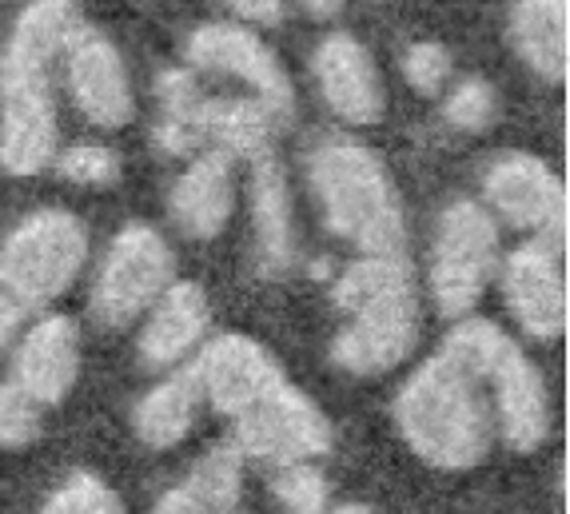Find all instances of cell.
I'll return each instance as SVG.
<instances>
[{
    "mask_svg": "<svg viewBox=\"0 0 570 514\" xmlns=\"http://www.w3.org/2000/svg\"><path fill=\"white\" fill-rule=\"evenodd\" d=\"M80 29L77 0H32L0 57V168L32 176L57 148L48 65Z\"/></svg>",
    "mask_w": 570,
    "mask_h": 514,
    "instance_id": "6da1fadb",
    "label": "cell"
},
{
    "mask_svg": "<svg viewBox=\"0 0 570 514\" xmlns=\"http://www.w3.org/2000/svg\"><path fill=\"white\" fill-rule=\"evenodd\" d=\"M335 307L347 327L335 335L332 363L352 375H383L419 339V299L403 256H363L335 279Z\"/></svg>",
    "mask_w": 570,
    "mask_h": 514,
    "instance_id": "7a4b0ae2",
    "label": "cell"
},
{
    "mask_svg": "<svg viewBox=\"0 0 570 514\" xmlns=\"http://www.w3.org/2000/svg\"><path fill=\"white\" fill-rule=\"evenodd\" d=\"M407 447L443 471H466L483 463L494 438V415L483 383L448 352L428 359L403 383L395 399Z\"/></svg>",
    "mask_w": 570,
    "mask_h": 514,
    "instance_id": "3957f363",
    "label": "cell"
},
{
    "mask_svg": "<svg viewBox=\"0 0 570 514\" xmlns=\"http://www.w3.org/2000/svg\"><path fill=\"white\" fill-rule=\"evenodd\" d=\"M307 171L332 236L355 244L363 256H403L400 191L380 156L352 140H327L312 152Z\"/></svg>",
    "mask_w": 570,
    "mask_h": 514,
    "instance_id": "277c9868",
    "label": "cell"
},
{
    "mask_svg": "<svg viewBox=\"0 0 570 514\" xmlns=\"http://www.w3.org/2000/svg\"><path fill=\"white\" fill-rule=\"evenodd\" d=\"M443 352L479 383L494 391V427L514 451H539L551 438V395L539 367L519 352V343L503 327L487 319H466L448 335Z\"/></svg>",
    "mask_w": 570,
    "mask_h": 514,
    "instance_id": "5b68a950",
    "label": "cell"
},
{
    "mask_svg": "<svg viewBox=\"0 0 570 514\" xmlns=\"http://www.w3.org/2000/svg\"><path fill=\"white\" fill-rule=\"evenodd\" d=\"M88 256V231L72 211H32L0 244V299L29 315L57 299L80 276Z\"/></svg>",
    "mask_w": 570,
    "mask_h": 514,
    "instance_id": "8992f818",
    "label": "cell"
},
{
    "mask_svg": "<svg viewBox=\"0 0 570 514\" xmlns=\"http://www.w3.org/2000/svg\"><path fill=\"white\" fill-rule=\"evenodd\" d=\"M499 259V228L475 200H455L435 228L431 248V296L439 312L459 319L483 299Z\"/></svg>",
    "mask_w": 570,
    "mask_h": 514,
    "instance_id": "52a82bcc",
    "label": "cell"
},
{
    "mask_svg": "<svg viewBox=\"0 0 570 514\" xmlns=\"http://www.w3.org/2000/svg\"><path fill=\"white\" fill-rule=\"evenodd\" d=\"M171 271H176V259L168 239L148 224H128L100 264L92 287V315L105 327L136 324L171 287Z\"/></svg>",
    "mask_w": 570,
    "mask_h": 514,
    "instance_id": "ba28073f",
    "label": "cell"
},
{
    "mask_svg": "<svg viewBox=\"0 0 570 514\" xmlns=\"http://www.w3.org/2000/svg\"><path fill=\"white\" fill-rule=\"evenodd\" d=\"M335 435L332 423L304 391L292 383H279L267 391L264 399L236 419V443L239 455H252L272 467H292V463H312L332 451Z\"/></svg>",
    "mask_w": 570,
    "mask_h": 514,
    "instance_id": "9c48e42d",
    "label": "cell"
},
{
    "mask_svg": "<svg viewBox=\"0 0 570 514\" xmlns=\"http://www.w3.org/2000/svg\"><path fill=\"white\" fill-rule=\"evenodd\" d=\"M188 60L204 72H228V77H239L259 92V105L272 116L287 120L295 105L292 92V77L284 72L267 45L256 37V32L239 29V24H200L191 32L188 45H184Z\"/></svg>",
    "mask_w": 570,
    "mask_h": 514,
    "instance_id": "30bf717a",
    "label": "cell"
},
{
    "mask_svg": "<svg viewBox=\"0 0 570 514\" xmlns=\"http://www.w3.org/2000/svg\"><path fill=\"white\" fill-rule=\"evenodd\" d=\"M483 191L491 208L523 231H542L547 244L567 231V196L562 184L542 160L527 152H507L487 168Z\"/></svg>",
    "mask_w": 570,
    "mask_h": 514,
    "instance_id": "8fae6325",
    "label": "cell"
},
{
    "mask_svg": "<svg viewBox=\"0 0 570 514\" xmlns=\"http://www.w3.org/2000/svg\"><path fill=\"white\" fill-rule=\"evenodd\" d=\"M191 372L200 379L204 399L228 415L239 419L244 411H252L267 391H276L287 379L279 372V363L272 359L267 347H259L256 339L247 335H219L204 347V355L191 363Z\"/></svg>",
    "mask_w": 570,
    "mask_h": 514,
    "instance_id": "7c38bea8",
    "label": "cell"
},
{
    "mask_svg": "<svg viewBox=\"0 0 570 514\" xmlns=\"http://www.w3.org/2000/svg\"><path fill=\"white\" fill-rule=\"evenodd\" d=\"M68 80L77 96L80 112L100 128H124L136 112V96L120 48L100 29L80 24L68 37Z\"/></svg>",
    "mask_w": 570,
    "mask_h": 514,
    "instance_id": "4fadbf2b",
    "label": "cell"
},
{
    "mask_svg": "<svg viewBox=\"0 0 570 514\" xmlns=\"http://www.w3.org/2000/svg\"><path fill=\"white\" fill-rule=\"evenodd\" d=\"M503 291L511 315L534 339H559L567 332V284L554 244L531 239L514 248L503 267Z\"/></svg>",
    "mask_w": 570,
    "mask_h": 514,
    "instance_id": "5bb4252c",
    "label": "cell"
},
{
    "mask_svg": "<svg viewBox=\"0 0 570 514\" xmlns=\"http://www.w3.org/2000/svg\"><path fill=\"white\" fill-rule=\"evenodd\" d=\"M80 379V332L68 315H48L24 332L12 355V379L37 407H57Z\"/></svg>",
    "mask_w": 570,
    "mask_h": 514,
    "instance_id": "9a60e30c",
    "label": "cell"
},
{
    "mask_svg": "<svg viewBox=\"0 0 570 514\" xmlns=\"http://www.w3.org/2000/svg\"><path fill=\"white\" fill-rule=\"evenodd\" d=\"M315 85L347 125H375L383 116V80L371 52L352 32H332L315 48Z\"/></svg>",
    "mask_w": 570,
    "mask_h": 514,
    "instance_id": "2e32d148",
    "label": "cell"
},
{
    "mask_svg": "<svg viewBox=\"0 0 570 514\" xmlns=\"http://www.w3.org/2000/svg\"><path fill=\"white\" fill-rule=\"evenodd\" d=\"M212 324L208 296L196 284H171L153 304L140 332V363L148 372H168L204 339Z\"/></svg>",
    "mask_w": 570,
    "mask_h": 514,
    "instance_id": "e0dca14e",
    "label": "cell"
},
{
    "mask_svg": "<svg viewBox=\"0 0 570 514\" xmlns=\"http://www.w3.org/2000/svg\"><path fill=\"white\" fill-rule=\"evenodd\" d=\"M232 160L228 152H204L184 171L168 196V211L176 228L191 239H216L232 219Z\"/></svg>",
    "mask_w": 570,
    "mask_h": 514,
    "instance_id": "ac0fdd59",
    "label": "cell"
},
{
    "mask_svg": "<svg viewBox=\"0 0 570 514\" xmlns=\"http://www.w3.org/2000/svg\"><path fill=\"white\" fill-rule=\"evenodd\" d=\"M252 219H256V259L264 276H284L295 267V219L287 176L272 152L256 160L252 176Z\"/></svg>",
    "mask_w": 570,
    "mask_h": 514,
    "instance_id": "d6986e66",
    "label": "cell"
},
{
    "mask_svg": "<svg viewBox=\"0 0 570 514\" xmlns=\"http://www.w3.org/2000/svg\"><path fill=\"white\" fill-rule=\"evenodd\" d=\"M570 4L567 0H519L511 9V45L542 80L567 77Z\"/></svg>",
    "mask_w": 570,
    "mask_h": 514,
    "instance_id": "ffe728a7",
    "label": "cell"
},
{
    "mask_svg": "<svg viewBox=\"0 0 570 514\" xmlns=\"http://www.w3.org/2000/svg\"><path fill=\"white\" fill-rule=\"evenodd\" d=\"M200 403H204V391L191 367H184V372L156 383L132 411V427H136V435H140V443H148L153 451L176 447L191 431L196 415H200Z\"/></svg>",
    "mask_w": 570,
    "mask_h": 514,
    "instance_id": "44dd1931",
    "label": "cell"
},
{
    "mask_svg": "<svg viewBox=\"0 0 570 514\" xmlns=\"http://www.w3.org/2000/svg\"><path fill=\"white\" fill-rule=\"evenodd\" d=\"M156 100H160V112H156V144L160 152L184 156L191 148L204 144V92L196 85V77L180 72V68H168L156 80Z\"/></svg>",
    "mask_w": 570,
    "mask_h": 514,
    "instance_id": "7402d4cb",
    "label": "cell"
},
{
    "mask_svg": "<svg viewBox=\"0 0 570 514\" xmlns=\"http://www.w3.org/2000/svg\"><path fill=\"white\" fill-rule=\"evenodd\" d=\"M204 140L247 160L272 152V112L259 100H204Z\"/></svg>",
    "mask_w": 570,
    "mask_h": 514,
    "instance_id": "603a6c76",
    "label": "cell"
},
{
    "mask_svg": "<svg viewBox=\"0 0 570 514\" xmlns=\"http://www.w3.org/2000/svg\"><path fill=\"white\" fill-rule=\"evenodd\" d=\"M188 491L204 503L208 514H232L244 495V455L232 443L208 451V455L191 467Z\"/></svg>",
    "mask_w": 570,
    "mask_h": 514,
    "instance_id": "cb8c5ba5",
    "label": "cell"
},
{
    "mask_svg": "<svg viewBox=\"0 0 570 514\" xmlns=\"http://www.w3.org/2000/svg\"><path fill=\"white\" fill-rule=\"evenodd\" d=\"M40 514H128V511H124L120 495H116L112 486L100 483L88 471H80V475H72L65 486H57L48 495Z\"/></svg>",
    "mask_w": 570,
    "mask_h": 514,
    "instance_id": "d4e9b609",
    "label": "cell"
},
{
    "mask_svg": "<svg viewBox=\"0 0 570 514\" xmlns=\"http://www.w3.org/2000/svg\"><path fill=\"white\" fill-rule=\"evenodd\" d=\"M276 498L292 514H320L327 511V478L315 463H292V467H279L276 475Z\"/></svg>",
    "mask_w": 570,
    "mask_h": 514,
    "instance_id": "484cf974",
    "label": "cell"
},
{
    "mask_svg": "<svg viewBox=\"0 0 570 514\" xmlns=\"http://www.w3.org/2000/svg\"><path fill=\"white\" fill-rule=\"evenodd\" d=\"M40 411L17 383H0V447H29L40 435Z\"/></svg>",
    "mask_w": 570,
    "mask_h": 514,
    "instance_id": "4316f807",
    "label": "cell"
},
{
    "mask_svg": "<svg viewBox=\"0 0 570 514\" xmlns=\"http://www.w3.org/2000/svg\"><path fill=\"white\" fill-rule=\"evenodd\" d=\"M494 108H499V100H494V88L487 85V80H479V77H466L463 85L451 92L448 120L455 128H463V132H483V128L494 120Z\"/></svg>",
    "mask_w": 570,
    "mask_h": 514,
    "instance_id": "83f0119b",
    "label": "cell"
},
{
    "mask_svg": "<svg viewBox=\"0 0 570 514\" xmlns=\"http://www.w3.org/2000/svg\"><path fill=\"white\" fill-rule=\"evenodd\" d=\"M60 176L72 184H112L120 176V156L105 144H77L60 156Z\"/></svg>",
    "mask_w": 570,
    "mask_h": 514,
    "instance_id": "f1b7e54d",
    "label": "cell"
},
{
    "mask_svg": "<svg viewBox=\"0 0 570 514\" xmlns=\"http://www.w3.org/2000/svg\"><path fill=\"white\" fill-rule=\"evenodd\" d=\"M403 77H407V85L415 92L435 96L443 88V80L451 77V52L439 40H419L403 57Z\"/></svg>",
    "mask_w": 570,
    "mask_h": 514,
    "instance_id": "f546056e",
    "label": "cell"
},
{
    "mask_svg": "<svg viewBox=\"0 0 570 514\" xmlns=\"http://www.w3.org/2000/svg\"><path fill=\"white\" fill-rule=\"evenodd\" d=\"M224 9H232L236 17L259 20V24H276L284 17V0H219Z\"/></svg>",
    "mask_w": 570,
    "mask_h": 514,
    "instance_id": "4dcf8cb0",
    "label": "cell"
},
{
    "mask_svg": "<svg viewBox=\"0 0 570 514\" xmlns=\"http://www.w3.org/2000/svg\"><path fill=\"white\" fill-rule=\"evenodd\" d=\"M153 514H208L204 511V503L188 491V483L171 486V491H164L160 498H156Z\"/></svg>",
    "mask_w": 570,
    "mask_h": 514,
    "instance_id": "1f68e13d",
    "label": "cell"
},
{
    "mask_svg": "<svg viewBox=\"0 0 570 514\" xmlns=\"http://www.w3.org/2000/svg\"><path fill=\"white\" fill-rule=\"evenodd\" d=\"M20 324H24V312H20V307H12L9 299H0V352L12 343V335L20 332Z\"/></svg>",
    "mask_w": 570,
    "mask_h": 514,
    "instance_id": "d6a6232c",
    "label": "cell"
},
{
    "mask_svg": "<svg viewBox=\"0 0 570 514\" xmlns=\"http://www.w3.org/2000/svg\"><path fill=\"white\" fill-rule=\"evenodd\" d=\"M312 17H335V12L343 9V0H299Z\"/></svg>",
    "mask_w": 570,
    "mask_h": 514,
    "instance_id": "836d02e7",
    "label": "cell"
},
{
    "mask_svg": "<svg viewBox=\"0 0 570 514\" xmlns=\"http://www.w3.org/2000/svg\"><path fill=\"white\" fill-rule=\"evenodd\" d=\"M320 514H371V511H367V506H355L352 503V506H335V511H320Z\"/></svg>",
    "mask_w": 570,
    "mask_h": 514,
    "instance_id": "e575fe53",
    "label": "cell"
}]
</instances>
